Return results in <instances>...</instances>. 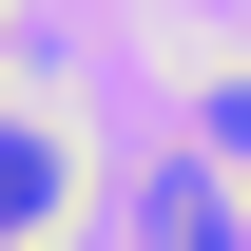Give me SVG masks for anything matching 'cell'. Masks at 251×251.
Returning a JSON list of instances; mask_svg holds the SVG:
<instances>
[{
  "instance_id": "2",
  "label": "cell",
  "mask_w": 251,
  "mask_h": 251,
  "mask_svg": "<svg viewBox=\"0 0 251 251\" xmlns=\"http://www.w3.org/2000/svg\"><path fill=\"white\" fill-rule=\"evenodd\" d=\"M155 251H232V213H213V193H174V232H155Z\"/></svg>"
},
{
  "instance_id": "1",
  "label": "cell",
  "mask_w": 251,
  "mask_h": 251,
  "mask_svg": "<svg viewBox=\"0 0 251 251\" xmlns=\"http://www.w3.org/2000/svg\"><path fill=\"white\" fill-rule=\"evenodd\" d=\"M58 193H77V155H58V135H39V116H0V251H20L39 213H58Z\"/></svg>"
}]
</instances>
